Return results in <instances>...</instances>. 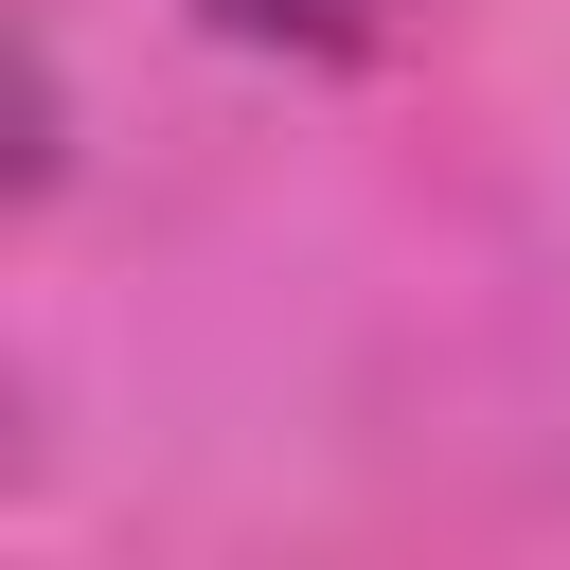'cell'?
Masks as SVG:
<instances>
[{
    "label": "cell",
    "instance_id": "obj_1",
    "mask_svg": "<svg viewBox=\"0 0 570 570\" xmlns=\"http://www.w3.org/2000/svg\"><path fill=\"white\" fill-rule=\"evenodd\" d=\"M232 36H356V0H214Z\"/></svg>",
    "mask_w": 570,
    "mask_h": 570
}]
</instances>
